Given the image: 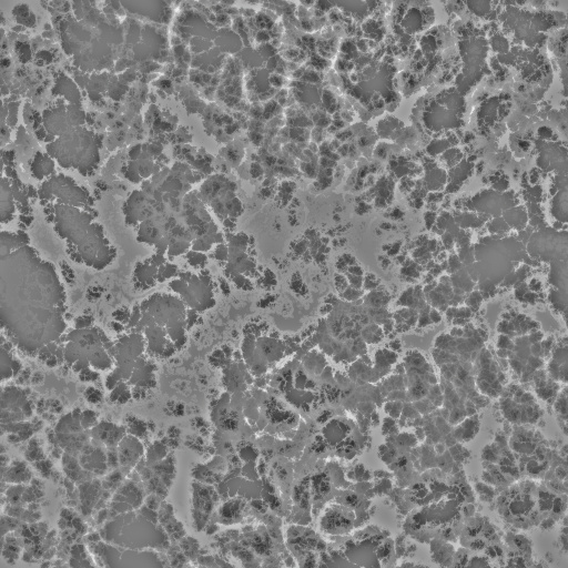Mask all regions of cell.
Listing matches in <instances>:
<instances>
[{"label": "cell", "instance_id": "6da1fadb", "mask_svg": "<svg viewBox=\"0 0 568 568\" xmlns=\"http://www.w3.org/2000/svg\"><path fill=\"white\" fill-rule=\"evenodd\" d=\"M65 295L52 264L27 245L14 252H1V311H40L60 316Z\"/></svg>", "mask_w": 568, "mask_h": 568}]
</instances>
